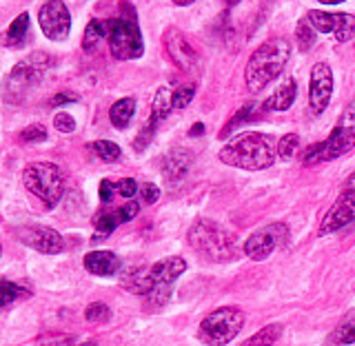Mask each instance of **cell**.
Instances as JSON below:
<instances>
[{
	"label": "cell",
	"instance_id": "1",
	"mask_svg": "<svg viewBox=\"0 0 355 346\" xmlns=\"http://www.w3.org/2000/svg\"><path fill=\"white\" fill-rule=\"evenodd\" d=\"M291 58V42L284 38H271L262 42L251 53V58L244 67V83L251 94H260L262 89L273 83L282 73L284 64Z\"/></svg>",
	"mask_w": 355,
	"mask_h": 346
},
{
	"label": "cell",
	"instance_id": "2",
	"mask_svg": "<svg viewBox=\"0 0 355 346\" xmlns=\"http://www.w3.org/2000/svg\"><path fill=\"white\" fill-rule=\"evenodd\" d=\"M220 160L229 166H236V169L262 171V169H269L273 164L275 153H273L269 138L262 136V133L249 131L227 142L225 147L220 149Z\"/></svg>",
	"mask_w": 355,
	"mask_h": 346
},
{
	"label": "cell",
	"instance_id": "3",
	"mask_svg": "<svg viewBox=\"0 0 355 346\" xmlns=\"http://www.w3.org/2000/svg\"><path fill=\"white\" fill-rule=\"evenodd\" d=\"M187 240L191 244V249L209 262H231L238 255L236 238L225 227L211 220H198L189 229Z\"/></svg>",
	"mask_w": 355,
	"mask_h": 346
},
{
	"label": "cell",
	"instance_id": "4",
	"mask_svg": "<svg viewBox=\"0 0 355 346\" xmlns=\"http://www.w3.org/2000/svg\"><path fill=\"white\" fill-rule=\"evenodd\" d=\"M122 14L118 18H109V51L116 60H136L144 51L142 33L138 27L136 11L131 3H120Z\"/></svg>",
	"mask_w": 355,
	"mask_h": 346
},
{
	"label": "cell",
	"instance_id": "5",
	"mask_svg": "<svg viewBox=\"0 0 355 346\" xmlns=\"http://www.w3.org/2000/svg\"><path fill=\"white\" fill-rule=\"evenodd\" d=\"M187 271V262L182 258H164L160 262L151 264L149 269H136L131 271L127 277H122V284H125L131 293L144 295L147 297L153 288L158 286H173V282Z\"/></svg>",
	"mask_w": 355,
	"mask_h": 346
},
{
	"label": "cell",
	"instance_id": "6",
	"mask_svg": "<svg viewBox=\"0 0 355 346\" xmlns=\"http://www.w3.org/2000/svg\"><path fill=\"white\" fill-rule=\"evenodd\" d=\"M244 327V313L238 306H220L200 322L198 338L207 346H227Z\"/></svg>",
	"mask_w": 355,
	"mask_h": 346
},
{
	"label": "cell",
	"instance_id": "7",
	"mask_svg": "<svg viewBox=\"0 0 355 346\" xmlns=\"http://www.w3.org/2000/svg\"><path fill=\"white\" fill-rule=\"evenodd\" d=\"M22 182L47 207H55L62 198L64 180L53 162H31L22 171Z\"/></svg>",
	"mask_w": 355,
	"mask_h": 346
},
{
	"label": "cell",
	"instance_id": "8",
	"mask_svg": "<svg viewBox=\"0 0 355 346\" xmlns=\"http://www.w3.org/2000/svg\"><path fill=\"white\" fill-rule=\"evenodd\" d=\"M47 64H49V60L44 53H33L27 60L16 64L14 71H11L7 78V85H5V96L9 103H20V100L29 94V89L40 83L42 71Z\"/></svg>",
	"mask_w": 355,
	"mask_h": 346
},
{
	"label": "cell",
	"instance_id": "9",
	"mask_svg": "<svg viewBox=\"0 0 355 346\" xmlns=\"http://www.w3.org/2000/svg\"><path fill=\"white\" fill-rule=\"evenodd\" d=\"M288 242V227L275 222V225H269L260 231H255L253 236H249V240L244 242V253L249 255L251 260L262 262L277 249L284 247Z\"/></svg>",
	"mask_w": 355,
	"mask_h": 346
},
{
	"label": "cell",
	"instance_id": "10",
	"mask_svg": "<svg viewBox=\"0 0 355 346\" xmlns=\"http://www.w3.org/2000/svg\"><path fill=\"white\" fill-rule=\"evenodd\" d=\"M38 25L49 40H67L71 31V14L62 0H47L38 11Z\"/></svg>",
	"mask_w": 355,
	"mask_h": 346
},
{
	"label": "cell",
	"instance_id": "11",
	"mask_svg": "<svg viewBox=\"0 0 355 346\" xmlns=\"http://www.w3.org/2000/svg\"><path fill=\"white\" fill-rule=\"evenodd\" d=\"M164 47L169 58L180 67V69L189 76H198L202 69V60H200V53L191 47V42L184 38L182 31L178 29H166L164 33Z\"/></svg>",
	"mask_w": 355,
	"mask_h": 346
},
{
	"label": "cell",
	"instance_id": "12",
	"mask_svg": "<svg viewBox=\"0 0 355 346\" xmlns=\"http://www.w3.org/2000/svg\"><path fill=\"white\" fill-rule=\"evenodd\" d=\"M309 22L320 33H333L338 42H347L355 36V16L329 14V11H309Z\"/></svg>",
	"mask_w": 355,
	"mask_h": 346
},
{
	"label": "cell",
	"instance_id": "13",
	"mask_svg": "<svg viewBox=\"0 0 355 346\" xmlns=\"http://www.w3.org/2000/svg\"><path fill=\"white\" fill-rule=\"evenodd\" d=\"M16 238L27 244L29 249L44 253V255H55L62 253L64 249V240L58 231H53L49 227H18L16 229Z\"/></svg>",
	"mask_w": 355,
	"mask_h": 346
},
{
	"label": "cell",
	"instance_id": "14",
	"mask_svg": "<svg viewBox=\"0 0 355 346\" xmlns=\"http://www.w3.org/2000/svg\"><path fill=\"white\" fill-rule=\"evenodd\" d=\"M355 222V193L342 191L340 198L333 202V207L327 211V216L322 218L320 225V236H329V233L342 231Z\"/></svg>",
	"mask_w": 355,
	"mask_h": 346
},
{
	"label": "cell",
	"instance_id": "15",
	"mask_svg": "<svg viewBox=\"0 0 355 346\" xmlns=\"http://www.w3.org/2000/svg\"><path fill=\"white\" fill-rule=\"evenodd\" d=\"M333 94V71L327 62H318L311 69V85H309V105L313 109V114H322Z\"/></svg>",
	"mask_w": 355,
	"mask_h": 346
},
{
	"label": "cell",
	"instance_id": "16",
	"mask_svg": "<svg viewBox=\"0 0 355 346\" xmlns=\"http://www.w3.org/2000/svg\"><path fill=\"white\" fill-rule=\"evenodd\" d=\"M353 147H355V131L336 125V129L331 131V136L322 142V162L336 160L340 155L349 153Z\"/></svg>",
	"mask_w": 355,
	"mask_h": 346
},
{
	"label": "cell",
	"instance_id": "17",
	"mask_svg": "<svg viewBox=\"0 0 355 346\" xmlns=\"http://www.w3.org/2000/svg\"><path fill=\"white\" fill-rule=\"evenodd\" d=\"M85 269L92 275L109 277L120 271V258L111 251H92L85 255Z\"/></svg>",
	"mask_w": 355,
	"mask_h": 346
},
{
	"label": "cell",
	"instance_id": "18",
	"mask_svg": "<svg viewBox=\"0 0 355 346\" xmlns=\"http://www.w3.org/2000/svg\"><path fill=\"white\" fill-rule=\"evenodd\" d=\"M295 94H297L295 80H293V78H286V80L269 96V100L264 103V109L266 111H286L288 107L293 105Z\"/></svg>",
	"mask_w": 355,
	"mask_h": 346
},
{
	"label": "cell",
	"instance_id": "19",
	"mask_svg": "<svg viewBox=\"0 0 355 346\" xmlns=\"http://www.w3.org/2000/svg\"><path fill=\"white\" fill-rule=\"evenodd\" d=\"M136 114V100L133 98H120L118 103L111 105L109 109V120L116 129H127L129 122Z\"/></svg>",
	"mask_w": 355,
	"mask_h": 346
},
{
	"label": "cell",
	"instance_id": "20",
	"mask_svg": "<svg viewBox=\"0 0 355 346\" xmlns=\"http://www.w3.org/2000/svg\"><path fill=\"white\" fill-rule=\"evenodd\" d=\"M331 342L338 346H349L355 342V309L349 311V313L340 320V325L333 329Z\"/></svg>",
	"mask_w": 355,
	"mask_h": 346
},
{
	"label": "cell",
	"instance_id": "21",
	"mask_svg": "<svg viewBox=\"0 0 355 346\" xmlns=\"http://www.w3.org/2000/svg\"><path fill=\"white\" fill-rule=\"evenodd\" d=\"M171 109H173V92H169L166 87L158 89L153 96V105H151V120L155 125H160V122L169 116Z\"/></svg>",
	"mask_w": 355,
	"mask_h": 346
},
{
	"label": "cell",
	"instance_id": "22",
	"mask_svg": "<svg viewBox=\"0 0 355 346\" xmlns=\"http://www.w3.org/2000/svg\"><path fill=\"white\" fill-rule=\"evenodd\" d=\"M109 36V22L107 20H98L94 18L92 22L87 25L85 29V36H83V47L85 51H94L98 47L100 40H105Z\"/></svg>",
	"mask_w": 355,
	"mask_h": 346
},
{
	"label": "cell",
	"instance_id": "23",
	"mask_svg": "<svg viewBox=\"0 0 355 346\" xmlns=\"http://www.w3.org/2000/svg\"><path fill=\"white\" fill-rule=\"evenodd\" d=\"M162 169H164V175L169 178V180H180L189 169V155L184 151H171L164 158Z\"/></svg>",
	"mask_w": 355,
	"mask_h": 346
},
{
	"label": "cell",
	"instance_id": "24",
	"mask_svg": "<svg viewBox=\"0 0 355 346\" xmlns=\"http://www.w3.org/2000/svg\"><path fill=\"white\" fill-rule=\"evenodd\" d=\"M27 31H29V14H20L11 22L5 33V44L7 47H18V44H22V40H25Z\"/></svg>",
	"mask_w": 355,
	"mask_h": 346
},
{
	"label": "cell",
	"instance_id": "25",
	"mask_svg": "<svg viewBox=\"0 0 355 346\" xmlns=\"http://www.w3.org/2000/svg\"><path fill=\"white\" fill-rule=\"evenodd\" d=\"M282 336V325H269L260 329L255 336H251L247 342H242L240 346H273Z\"/></svg>",
	"mask_w": 355,
	"mask_h": 346
},
{
	"label": "cell",
	"instance_id": "26",
	"mask_svg": "<svg viewBox=\"0 0 355 346\" xmlns=\"http://www.w3.org/2000/svg\"><path fill=\"white\" fill-rule=\"evenodd\" d=\"M122 216H120V209H111V211H100V214L94 218V225L98 229L100 236H109V233H114V229L118 225H122Z\"/></svg>",
	"mask_w": 355,
	"mask_h": 346
},
{
	"label": "cell",
	"instance_id": "27",
	"mask_svg": "<svg viewBox=\"0 0 355 346\" xmlns=\"http://www.w3.org/2000/svg\"><path fill=\"white\" fill-rule=\"evenodd\" d=\"M315 36H318V31H315V27L309 22V18H304V20H300V22H297V27H295V40H297V47H300V49H302V51H309V49L315 44Z\"/></svg>",
	"mask_w": 355,
	"mask_h": 346
},
{
	"label": "cell",
	"instance_id": "28",
	"mask_svg": "<svg viewBox=\"0 0 355 346\" xmlns=\"http://www.w3.org/2000/svg\"><path fill=\"white\" fill-rule=\"evenodd\" d=\"M0 293H3V306H11L16 302V300H22V297H29L31 291L25 286H20V284H14V282H9V280H3L0 282Z\"/></svg>",
	"mask_w": 355,
	"mask_h": 346
},
{
	"label": "cell",
	"instance_id": "29",
	"mask_svg": "<svg viewBox=\"0 0 355 346\" xmlns=\"http://www.w3.org/2000/svg\"><path fill=\"white\" fill-rule=\"evenodd\" d=\"M92 149H94V153L98 155L100 160H105V162H114V160H118L120 158V147L116 142H111V140H98V142H94L92 144Z\"/></svg>",
	"mask_w": 355,
	"mask_h": 346
},
{
	"label": "cell",
	"instance_id": "30",
	"mask_svg": "<svg viewBox=\"0 0 355 346\" xmlns=\"http://www.w3.org/2000/svg\"><path fill=\"white\" fill-rule=\"evenodd\" d=\"M297 147H300V138L295 133H286V136L280 140V144H277V155H280L282 160H291L297 153Z\"/></svg>",
	"mask_w": 355,
	"mask_h": 346
},
{
	"label": "cell",
	"instance_id": "31",
	"mask_svg": "<svg viewBox=\"0 0 355 346\" xmlns=\"http://www.w3.org/2000/svg\"><path fill=\"white\" fill-rule=\"evenodd\" d=\"M36 346H76V340L64 333H44L36 340Z\"/></svg>",
	"mask_w": 355,
	"mask_h": 346
},
{
	"label": "cell",
	"instance_id": "32",
	"mask_svg": "<svg viewBox=\"0 0 355 346\" xmlns=\"http://www.w3.org/2000/svg\"><path fill=\"white\" fill-rule=\"evenodd\" d=\"M193 96H196V87L193 85L178 87L173 92V109H184L193 100Z\"/></svg>",
	"mask_w": 355,
	"mask_h": 346
},
{
	"label": "cell",
	"instance_id": "33",
	"mask_svg": "<svg viewBox=\"0 0 355 346\" xmlns=\"http://www.w3.org/2000/svg\"><path fill=\"white\" fill-rule=\"evenodd\" d=\"M251 114H253V105H244V107L238 111V114L233 116V120H229V122H227L220 136H222V138H227V136H229V131H233L238 125H242V122H247V120L251 118Z\"/></svg>",
	"mask_w": 355,
	"mask_h": 346
},
{
	"label": "cell",
	"instance_id": "34",
	"mask_svg": "<svg viewBox=\"0 0 355 346\" xmlns=\"http://www.w3.org/2000/svg\"><path fill=\"white\" fill-rule=\"evenodd\" d=\"M109 315H111V311H109V306H107V304H103V302H94V304H89V306H87V311H85V318H87L89 322H107V320H109Z\"/></svg>",
	"mask_w": 355,
	"mask_h": 346
},
{
	"label": "cell",
	"instance_id": "35",
	"mask_svg": "<svg viewBox=\"0 0 355 346\" xmlns=\"http://www.w3.org/2000/svg\"><path fill=\"white\" fill-rule=\"evenodd\" d=\"M171 288L173 286H158V288H153V291L147 295L149 306H153V309L164 306L166 302H169V297H171Z\"/></svg>",
	"mask_w": 355,
	"mask_h": 346
},
{
	"label": "cell",
	"instance_id": "36",
	"mask_svg": "<svg viewBox=\"0 0 355 346\" xmlns=\"http://www.w3.org/2000/svg\"><path fill=\"white\" fill-rule=\"evenodd\" d=\"M20 140H25V142H42V140H47V129H44L42 125H29L27 129L20 131Z\"/></svg>",
	"mask_w": 355,
	"mask_h": 346
},
{
	"label": "cell",
	"instance_id": "37",
	"mask_svg": "<svg viewBox=\"0 0 355 346\" xmlns=\"http://www.w3.org/2000/svg\"><path fill=\"white\" fill-rule=\"evenodd\" d=\"M138 182L133 180V178H125V180H118L116 182V193L120 196V198H125V200H131L133 196L138 193Z\"/></svg>",
	"mask_w": 355,
	"mask_h": 346
},
{
	"label": "cell",
	"instance_id": "38",
	"mask_svg": "<svg viewBox=\"0 0 355 346\" xmlns=\"http://www.w3.org/2000/svg\"><path fill=\"white\" fill-rule=\"evenodd\" d=\"M138 196H140V200L144 205H153L155 200L160 198V189L155 187L153 182H142L140 189H138Z\"/></svg>",
	"mask_w": 355,
	"mask_h": 346
},
{
	"label": "cell",
	"instance_id": "39",
	"mask_svg": "<svg viewBox=\"0 0 355 346\" xmlns=\"http://www.w3.org/2000/svg\"><path fill=\"white\" fill-rule=\"evenodd\" d=\"M155 127H158V125H155L153 120H149V125L138 133L136 142H133V149H136V151H142L144 147H147V144L151 142V138H153V133H155Z\"/></svg>",
	"mask_w": 355,
	"mask_h": 346
},
{
	"label": "cell",
	"instance_id": "40",
	"mask_svg": "<svg viewBox=\"0 0 355 346\" xmlns=\"http://www.w3.org/2000/svg\"><path fill=\"white\" fill-rule=\"evenodd\" d=\"M53 127L58 129L60 133H71L76 129V120L69 116V114H64V111H60V114H55L53 116Z\"/></svg>",
	"mask_w": 355,
	"mask_h": 346
},
{
	"label": "cell",
	"instance_id": "41",
	"mask_svg": "<svg viewBox=\"0 0 355 346\" xmlns=\"http://www.w3.org/2000/svg\"><path fill=\"white\" fill-rule=\"evenodd\" d=\"M338 125L344 127V129L355 131V100H351V103L347 105V109L342 111V116H340V122H338Z\"/></svg>",
	"mask_w": 355,
	"mask_h": 346
},
{
	"label": "cell",
	"instance_id": "42",
	"mask_svg": "<svg viewBox=\"0 0 355 346\" xmlns=\"http://www.w3.org/2000/svg\"><path fill=\"white\" fill-rule=\"evenodd\" d=\"M302 160H304V164H318V162H322V142L311 144V147L304 151Z\"/></svg>",
	"mask_w": 355,
	"mask_h": 346
},
{
	"label": "cell",
	"instance_id": "43",
	"mask_svg": "<svg viewBox=\"0 0 355 346\" xmlns=\"http://www.w3.org/2000/svg\"><path fill=\"white\" fill-rule=\"evenodd\" d=\"M114 193H116V182H111V180L100 182V200H103V202H111Z\"/></svg>",
	"mask_w": 355,
	"mask_h": 346
},
{
	"label": "cell",
	"instance_id": "44",
	"mask_svg": "<svg viewBox=\"0 0 355 346\" xmlns=\"http://www.w3.org/2000/svg\"><path fill=\"white\" fill-rule=\"evenodd\" d=\"M78 100V96L76 94H55L53 98H51V105L53 107H60V105H67V103H76Z\"/></svg>",
	"mask_w": 355,
	"mask_h": 346
},
{
	"label": "cell",
	"instance_id": "45",
	"mask_svg": "<svg viewBox=\"0 0 355 346\" xmlns=\"http://www.w3.org/2000/svg\"><path fill=\"white\" fill-rule=\"evenodd\" d=\"M344 191L355 193V173H351V175L347 178V184H344Z\"/></svg>",
	"mask_w": 355,
	"mask_h": 346
},
{
	"label": "cell",
	"instance_id": "46",
	"mask_svg": "<svg viewBox=\"0 0 355 346\" xmlns=\"http://www.w3.org/2000/svg\"><path fill=\"white\" fill-rule=\"evenodd\" d=\"M202 133H205V125L202 122H198V125H193L191 131H189V136H202Z\"/></svg>",
	"mask_w": 355,
	"mask_h": 346
},
{
	"label": "cell",
	"instance_id": "47",
	"mask_svg": "<svg viewBox=\"0 0 355 346\" xmlns=\"http://www.w3.org/2000/svg\"><path fill=\"white\" fill-rule=\"evenodd\" d=\"M322 5H340V3H347V0H318Z\"/></svg>",
	"mask_w": 355,
	"mask_h": 346
},
{
	"label": "cell",
	"instance_id": "48",
	"mask_svg": "<svg viewBox=\"0 0 355 346\" xmlns=\"http://www.w3.org/2000/svg\"><path fill=\"white\" fill-rule=\"evenodd\" d=\"M171 3H175V5H180V7H187V5H191V3H196V0H171Z\"/></svg>",
	"mask_w": 355,
	"mask_h": 346
},
{
	"label": "cell",
	"instance_id": "49",
	"mask_svg": "<svg viewBox=\"0 0 355 346\" xmlns=\"http://www.w3.org/2000/svg\"><path fill=\"white\" fill-rule=\"evenodd\" d=\"M76 346H96V342H83V344H76Z\"/></svg>",
	"mask_w": 355,
	"mask_h": 346
}]
</instances>
